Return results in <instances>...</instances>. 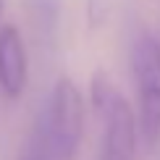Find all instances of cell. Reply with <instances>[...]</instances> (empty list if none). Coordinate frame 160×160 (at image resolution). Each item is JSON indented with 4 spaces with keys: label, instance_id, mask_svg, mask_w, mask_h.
Instances as JSON below:
<instances>
[{
    "label": "cell",
    "instance_id": "obj_1",
    "mask_svg": "<svg viewBox=\"0 0 160 160\" xmlns=\"http://www.w3.org/2000/svg\"><path fill=\"white\" fill-rule=\"evenodd\" d=\"M89 100L95 108L100 126H102V142H100L97 160H134L139 144L137 113L129 100L121 95L108 74L95 71L89 79Z\"/></svg>",
    "mask_w": 160,
    "mask_h": 160
},
{
    "label": "cell",
    "instance_id": "obj_2",
    "mask_svg": "<svg viewBox=\"0 0 160 160\" xmlns=\"http://www.w3.org/2000/svg\"><path fill=\"white\" fill-rule=\"evenodd\" d=\"M129 66L139 102V139L147 147H155L160 142V39L155 32L139 26L131 34Z\"/></svg>",
    "mask_w": 160,
    "mask_h": 160
},
{
    "label": "cell",
    "instance_id": "obj_3",
    "mask_svg": "<svg viewBox=\"0 0 160 160\" xmlns=\"http://www.w3.org/2000/svg\"><path fill=\"white\" fill-rule=\"evenodd\" d=\"M39 118H42V129L52 158L74 160L84 131V102L79 95V87L68 76H61L55 82Z\"/></svg>",
    "mask_w": 160,
    "mask_h": 160
},
{
    "label": "cell",
    "instance_id": "obj_4",
    "mask_svg": "<svg viewBox=\"0 0 160 160\" xmlns=\"http://www.w3.org/2000/svg\"><path fill=\"white\" fill-rule=\"evenodd\" d=\"M29 82V55L21 32L13 24L0 26V92L18 100Z\"/></svg>",
    "mask_w": 160,
    "mask_h": 160
},
{
    "label": "cell",
    "instance_id": "obj_5",
    "mask_svg": "<svg viewBox=\"0 0 160 160\" xmlns=\"http://www.w3.org/2000/svg\"><path fill=\"white\" fill-rule=\"evenodd\" d=\"M29 18L34 29L42 37H52L58 29V16H61V0H26Z\"/></svg>",
    "mask_w": 160,
    "mask_h": 160
},
{
    "label": "cell",
    "instance_id": "obj_6",
    "mask_svg": "<svg viewBox=\"0 0 160 160\" xmlns=\"http://www.w3.org/2000/svg\"><path fill=\"white\" fill-rule=\"evenodd\" d=\"M3 5H5V0H0V16H3Z\"/></svg>",
    "mask_w": 160,
    "mask_h": 160
}]
</instances>
